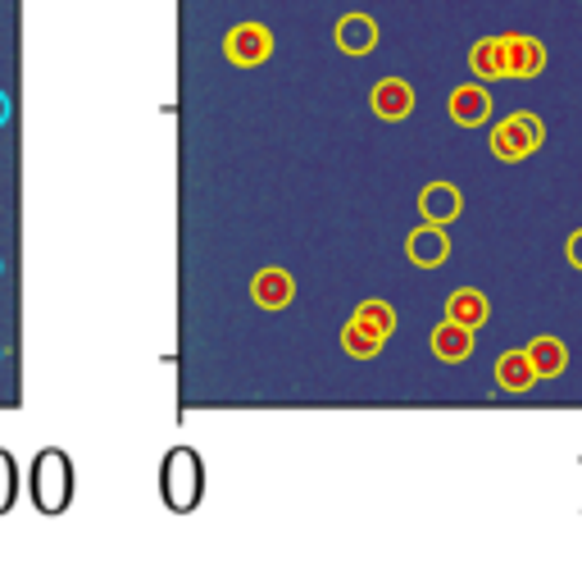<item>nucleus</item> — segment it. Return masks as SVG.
Wrapping results in <instances>:
<instances>
[{
    "label": "nucleus",
    "mask_w": 582,
    "mask_h": 569,
    "mask_svg": "<svg viewBox=\"0 0 582 569\" xmlns=\"http://www.w3.org/2000/svg\"><path fill=\"white\" fill-rule=\"evenodd\" d=\"M73 492H78V473H73L69 451H60V447L37 451V460L28 469V497H32V506L41 515L56 519V515H64L73 506Z\"/></svg>",
    "instance_id": "f257e3e1"
},
{
    "label": "nucleus",
    "mask_w": 582,
    "mask_h": 569,
    "mask_svg": "<svg viewBox=\"0 0 582 569\" xmlns=\"http://www.w3.org/2000/svg\"><path fill=\"white\" fill-rule=\"evenodd\" d=\"M205 497V465L191 447H173L160 460V501L173 515H191Z\"/></svg>",
    "instance_id": "f03ea898"
},
{
    "label": "nucleus",
    "mask_w": 582,
    "mask_h": 569,
    "mask_svg": "<svg viewBox=\"0 0 582 569\" xmlns=\"http://www.w3.org/2000/svg\"><path fill=\"white\" fill-rule=\"evenodd\" d=\"M542 141H546V123H542L538 114L519 110V114H510L505 123L492 128V156L505 160V164H519V160H528V156H538Z\"/></svg>",
    "instance_id": "7ed1b4c3"
},
{
    "label": "nucleus",
    "mask_w": 582,
    "mask_h": 569,
    "mask_svg": "<svg viewBox=\"0 0 582 569\" xmlns=\"http://www.w3.org/2000/svg\"><path fill=\"white\" fill-rule=\"evenodd\" d=\"M223 56L232 69H260L273 60V32L264 23H237L223 37Z\"/></svg>",
    "instance_id": "20e7f679"
},
{
    "label": "nucleus",
    "mask_w": 582,
    "mask_h": 569,
    "mask_svg": "<svg viewBox=\"0 0 582 569\" xmlns=\"http://www.w3.org/2000/svg\"><path fill=\"white\" fill-rule=\"evenodd\" d=\"M501 51H505V78H538L546 69V46L538 37H528V32H505L501 37Z\"/></svg>",
    "instance_id": "39448f33"
},
{
    "label": "nucleus",
    "mask_w": 582,
    "mask_h": 569,
    "mask_svg": "<svg viewBox=\"0 0 582 569\" xmlns=\"http://www.w3.org/2000/svg\"><path fill=\"white\" fill-rule=\"evenodd\" d=\"M369 110L382 119V123H401L414 114V87L405 78H378L373 91H369Z\"/></svg>",
    "instance_id": "423d86ee"
},
{
    "label": "nucleus",
    "mask_w": 582,
    "mask_h": 569,
    "mask_svg": "<svg viewBox=\"0 0 582 569\" xmlns=\"http://www.w3.org/2000/svg\"><path fill=\"white\" fill-rule=\"evenodd\" d=\"M405 256H410V264H419V269H436V264H446L451 260V232L442 228V223H419L410 237H405Z\"/></svg>",
    "instance_id": "0eeeda50"
},
{
    "label": "nucleus",
    "mask_w": 582,
    "mask_h": 569,
    "mask_svg": "<svg viewBox=\"0 0 582 569\" xmlns=\"http://www.w3.org/2000/svg\"><path fill=\"white\" fill-rule=\"evenodd\" d=\"M446 114L455 128H482V123H492V91L482 87V82H464L451 91V101H446Z\"/></svg>",
    "instance_id": "6e6552de"
},
{
    "label": "nucleus",
    "mask_w": 582,
    "mask_h": 569,
    "mask_svg": "<svg viewBox=\"0 0 582 569\" xmlns=\"http://www.w3.org/2000/svg\"><path fill=\"white\" fill-rule=\"evenodd\" d=\"M251 301L260 306V310H287L291 301H297V278H291L287 269H278V264H269V269H260L255 278H251Z\"/></svg>",
    "instance_id": "1a4fd4ad"
},
{
    "label": "nucleus",
    "mask_w": 582,
    "mask_h": 569,
    "mask_svg": "<svg viewBox=\"0 0 582 569\" xmlns=\"http://www.w3.org/2000/svg\"><path fill=\"white\" fill-rule=\"evenodd\" d=\"M337 51L342 56H351V60H360V56H373L378 51V23L369 19V14H342L337 19Z\"/></svg>",
    "instance_id": "9d476101"
},
{
    "label": "nucleus",
    "mask_w": 582,
    "mask_h": 569,
    "mask_svg": "<svg viewBox=\"0 0 582 569\" xmlns=\"http://www.w3.org/2000/svg\"><path fill=\"white\" fill-rule=\"evenodd\" d=\"M419 214L428 223H455L464 214V197H460V187L455 182H428L423 192H419Z\"/></svg>",
    "instance_id": "9b49d317"
},
{
    "label": "nucleus",
    "mask_w": 582,
    "mask_h": 569,
    "mask_svg": "<svg viewBox=\"0 0 582 569\" xmlns=\"http://www.w3.org/2000/svg\"><path fill=\"white\" fill-rule=\"evenodd\" d=\"M432 356L442 360V365H464L469 356H473V328H464V323H455V319H442L432 328Z\"/></svg>",
    "instance_id": "f8f14e48"
},
{
    "label": "nucleus",
    "mask_w": 582,
    "mask_h": 569,
    "mask_svg": "<svg viewBox=\"0 0 582 569\" xmlns=\"http://www.w3.org/2000/svg\"><path fill=\"white\" fill-rule=\"evenodd\" d=\"M542 378H538V369H532V360H528V351H505L501 360H496V388L501 392H528V388H538Z\"/></svg>",
    "instance_id": "ddd939ff"
},
{
    "label": "nucleus",
    "mask_w": 582,
    "mask_h": 569,
    "mask_svg": "<svg viewBox=\"0 0 582 569\" xmlns=\"http://www.w3.org/2000/svg\"><path fill=\"white\" fill-rule=\"evenodd\" d=\"M446 319H455V323H464V328H478L492 319V306H488V297H482L478 288H455L451 297H446Z\"/></svg>",
    "instance_id": "4468645a"
},
{
    "label": "nucleus",
    "mask_w": 582,
    "mask_h": 569,
    "mask_svg": "<svg viewBox=\"0 0 582 569\" xmlns=\"http://www.w3.org/2000/svg\"><path fill=\"white\" fill-rule=\"evenodd\" d=\"M469 69H473L478 82H501V78H505V51H501V37H482V41H473Z\"/></svg>",
    "instance_id": "2eb2a0df"
},
{
    "label": "nucleus",
    "mask_w": 582,
    "mask_h": 569,
    "mask_svg": "<svg viewBox=\"0 0 582 569\" xmlns=\"http://www.w3.org/2000/svg\"><path fill=\"white\" fill-rule=\"evenodd\" d=\"M528 360L532 369H538V378H560L569 369V351L560 338H538V342H528Z\"/></svg>",
    "instance_id": "dca6fc26"
},
{
    "label": "nucleus",
    "mask_w": 582,
    "mask_h": 569,
    "mask_svg": "<svg viewBox=\"0 0 582 569\" xmlns=\"http://www.w3.org/2000/svg\"><path fill=\"white\" fill-rule=\"evenodd\" d=\"M351 319L364 328V333H373L382 342H392V333H397V310L387 306V301H360Z\"/></svg>",
    "instance_id": "f3484780"
},
{
    "label": "nucleus",
    "mask_w": 582,
    "mask_h": 569,
    "mask_svg": "<svg viewBox=\"0 0 582 569\" xmlns=\"http://www.w3.org/2000/svg\"><path fill=\"white\" fill-rule=\"evenodd\" d=\"M382 338H373V333H364V328L355 323V319H347V328H342V351L351 356V360H378L382 356Z\"/></svg>",
    "instance_id": "a211bd4d"
},
{
    "label": "nucleus",
    "mask_w": 582,
    "mask_h": 569,
    "mask_svg": "<svg viewBox=\"0 0 582 569\" xmlns=\"http://www.w3.org/2000/svg\"><path fill=\"white\" fill-rule=\"evenodd\" d=\"M14 501H19V460L0 451V515H10Z\"/></svg>",
    "instance_id": "6ab92c4d"
},
{
    "label": "nucleus",
    "mask_w": 582,
    "mask_h": 569,
    "mask_svg": "<svg viewBox=\"0 0 582 569\" xmlns=\"http://www.w3.org/2000/svg\"><path fill=\"white\" fill-rule=\"evenodd\" d=\"M564 256H569V264H573V269H582V228H578V232L569 237V247H564Z\"/></svg>",
    "instance_id": "aec40b11"
},
{
    "label": "nucleus",
    "mask_w": 582,
    "mask_h": 569,
    "mask_svg": "<svg viewBox=\"0 0 582 569\" xmlns=\"http://www.w3.org/2000/svg\"><path fill=\"white\" fill-rule=\"evenodd\" d=\"M14 119V106H10V97H6V91H0V128H6Z\"/></svg>",
    "instance_id": "412c9836"
},
{
    "label": "nucleus",
    "mask_w": 582,
    "mask_h": 569,
    "mask_svg": "<svg viewBox=\"0 0 582 569\" xmlns=\"http://www.w3.org/2000/svg\"><path fill=\"white\" fill-rule=\"evenodd\" d=\"M0 369H6V347H0Z\"/></svg>",
    "instance_id": "4be33fe9"
},
{
    "label": "nucleus",
    "mask_w": 582,
    "mask_h": 569,
    "mask_svg": "<svg viewBox=\"0 0 582 569\" xmlns=\"http://www.w3.org/2000/svg\"><path fill=\"white\" fill-rule=\"evenodd\" d=\"M0 273H6V260H0Z\"/></svg>",
    "instance_id": "5701e85b"
}]
</instances>
